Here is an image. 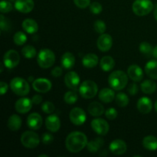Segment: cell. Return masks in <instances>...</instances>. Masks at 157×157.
Segmentation results:
<instances>
[{"mask_svg":"<svg viewBox=\"0 0 157 157\" xmlns=\"http://www.w3.org/2000/svg\"><path fill=\"white\" fill-rule=\"evenodd\" d=\"M87 145V137L82 132H72L66 138L65 147L70 153H79Z\"/></svg>","mask_w":157,"mask_h":157,"instance_id":"6da1fadb","label":"cell"},{"mask_svg":"<svg viewBox=\"0 0 157 157\" xmlns=\"http://www.w3.org/2000/svg\"><path fill=\"white\" fill-rule=\"evenodd\" d=\"M110 87L115 90H123L128 84V75L123 71L117 70L113 71L108 78Z\"/></svg>","mask_w":157,"mask_h":157,"instance_id":"7a4b0ae2","label":"cell"},{"mask_svg":"<svg viewBox=\"0 0 157 157\" xmlns=\"http://www.w3.org/2000/svg\"><path fill=\"white\" fill-rule=\"evenodd\" d=\"M10 87L18 96H26L30 90L29 82L20 77H16L10 81Z\"/></svg>","mask_w":157,"mask_h":157,"instance_id":"3957f363","label":"cell"},{"mask_svg":"<svg viewBox=\"0 0 157 157\" xmlns=\"http://www.w3.org/2000/svg\"><path fill=\"white\" fill-rule=\"evenodd\" d=\"M37 62L41 68H49L55 62V53L50 49H42L38 54Z\"/></svg>","mask_w":157,"mask_h":157,"instance_id":"277c9868","label":"cell"},{"mask_svg":"<svg viewBox=\"0 0 157 157\" xmlns=\"http://www.w3.org/2000/svg\"><path fill=\"white\" fill-rule=\"evenodd\" d=\"M132 9L137 16L148 15L153 9V3L151 0H135L132 6Z\"/></svg>","mask_w":157,"mask_h":157,"instance_id":"5b68a950","label":"cell"},{"mask_svg":"<svg viewBox=\"0 0 157 157\" xmlns=\"http://www.w3.org/2000/svg\"><path fill=\"white\" fill-rule=\"evenodd\" d=\"M98 91V87L96 83L93 81H84L80 85V95L84 99H91L94 98Z\"/></svg>","mask_w":157,"mask_h":157,"instance_id":"8992f818","label":"cell"},{"mask_svg":"<svg viewBox=\"0 0 157 157\" xmlns=\"http://www.w3.org/2000/svg\"><path fill=\"white\" fill-rule=\"evenodd\" d=\"M21 143L26 148H36L40 144L39 136L33 131H25L21 135Z\"/></svg>","mask_w":157,"mask_h":157,"instance_id":"52a82bcc","label":"cell"},{"mask_svg":"<svg viewBox=\"0 0 157 157\" xmlns=\"http://www.w3.org/2000/svg\"><path fill=\"white\" fill-rule=\"evenodd\" d=\"M20 62V56L15 50H9L4 55L3 63L9 69H13L18 65Z\"/></svg>","mask_w":157,"mask_h":157,"instance_id":"ba28073f","label":"cell"},{"mask_svg":"<svg viewBox=\"0 0 157 157\" xmlns=\"http://www.w3.org/2000/svg\"><path fill=\"white\" fill-rule=\"evenodd\" d=\"M91 128L98 135L101 136H105L108 133L109 127L108 123L104 121L102 118H96L91 121Z\"/></svg>","mask_w":157,"mask_h":157,"instance_id":"9c48e42d","label":"cell"},{"mask_svg":"<svg viewBox=\"0 0 157 157\" xmlns=\"http://www.w3.org/2000/svg\"><path fill=\"white\" fill-rule=\"evenodd\" d=\"M71 122L77 126L82 125L87 119V116L83 109L80 107H75L72 109L69 114Z\"/></svg>","mask_w":157,"mask_h":157,"instance_id":"30bf717a","label":"cell"},{"mask_svg":"<svg viewBox=\"0 0 157 157\" xmlns=\"http://www.w3.org/2000/svg\"><path fill=\"white\" fill-rule=\"evenodd\" d=\"M113 45V38L109 34H101L97 41L98 48L101 52H108Z\"/></svg>","mask_w":157,"mask_h":157,"instance_id":"8fae6325","label":"cell"},{"mask_svg":"<svg viewBox=\"0 0 157 157\" xmlns=\"http://www.w3.org/2000/svg\"><path fill=\"white\" fill-rule=\"evenodd\" d=\"M52 82L46 78H38L32 83L34 90L39 93H47L52 89Z\"/></svg>","mask_w":157,"mask_h":157,"instance_id":"7c38bea8","label":"cell"},{"mask_svg":"<svg viewBox=\"0 0 157 157\" xmlns=\"http://www.w3.org/2000/svg\"><path fill=\"white\" fill-rule=\"evenodd\" d=\"M109 149H110V151L113 154L120 156V155H122L126 153L127 150V144L124 140L117 139L110 143V146H109Z\"/></svg>","mask_w":157,"mask_h":157,"instance_id":"4fadbf2b","label":"cell"},{"mask_svg":"<svg viewBox=\"0 0 157 157\" xmlns=\"http://www.w3.org/2000/svg\"><path fill=\"white\" fill-rule=\"evenodd\" d=\"M80 77L76 72L69 71L64 77V83L65 85L71 90H76L80 84Z\"/></svg>","mask_w":157,"mask_h":157,"instance_id":"5bb4252c","label":"cell"},{"mask_svg":"<svg viewBox=\"0 0 157 157\" xmlns=\"http://www.w3.org/2000/svg\"><path fill=\"white\" fill-rule=\"evenodd\" d=\"M32 101L29 98H21L16 101L15 104V110L19 113H26L31 110L32 107Z\"/></svg>","mask_w":157,"mask_h":157,"instance_id":"9a60e30c","label":"cell"},{"mask_svg":"<svg viewBox=\"0 0 157 157\" xmlns=\"http://www.w3.org/2000/svg\"><path fill=\"white\" fill-rule=\"evenodd\" d=\"M128 77L135 82H140L144 78V71L137 64H131L127 68Z\"/></svg>","mask_w":157,"mask_h":157,"instance_id":"2e32d148","label":"cell"},{"mask_svg":"<svg viewBox=\"0 0 157 157\" xmlns=\"http://www.w3.org/2000/svg\"><path fill=\"white\" fill-rule=\"evenodd\" d=\"M46 128L52 133H56L61 127V121L55 114L49 115L45 120Z\"/></svg>","mask_w":157,"mask_h":157,"instance_id":"e0dca14e","label":"cell"},{"mask_svg":"<svg viewBox=\"0 0 157 157\" xmlns=\"http://www.w3.org/2000/svg\"><path fill=\"white\" fill-rule=\"evenodd\" d=\"M42 118L38 113H31L27 118V125L32 130H39L42 126Z\"/></svg>","mask_w":157,"mask_h":157,"instance_id":"ac0fdd59","label":"cell"},{"mask_svg":"<svg viewBox=\"0 0 157 157\" xmlns=\"http://www.w3.org/2000/svg\"><path fill=\"white\" fill-rule=\"evenodd\" d=\"M33 0H16L15 2V8L16 10L21 13H29L34 9Z\"/></svg>","mask_w":157,"mask_h":157,"instance_id":"d6986e66","label":"cell"},{"mask_svg":"<svg viewBox=\"0 0 157 157\" xmlns=\"http://www.w3.org/2000/svg\"><path fill=\"white\" fill-rule=\"evenodd\" d=\"M137 109L143 114H147L153 109V103L149 98L143 97L138 100Z\"/></svg>","mask_w":157,"mask_h":157,"instance_id":"ffe728a7","label":"cell"},{"mask_svg":"<svg viewBox=\"0 0 157 157\" xmlns=\"http://www.w3.org/2000/svg\"><path fill=\"white\" fill-rule=\"evenodd\" d=\"M98 97L102 102L105 103V104H109L115 99L116 95H115V92L113 88L106 87V88H103L102 90H100Z\"/></svg>","mask_w":157,"mask_h":157,"instance_id":"44dd1931","label":"cell"},{"mask_svg":"<svg viewBox=\"0 0 157 157\" xmlns=\"http://www.w3.org/2000/svg\"><path fill=\"white\" fill-rule=\"evenodd\" d=\"M61 64L64 68L71 69L75 64V57L71 52H65L63 54L61 58Z\"/></svg>","mask_w":157,"mask_h":157,"instance_id":"7402d4cb","label":"cell"},{"mask_svg":"<svg viewBox=\"0 0 157 157\" xmlns=\"http://www.w3.org/2000/svg\"><path fill=\"white\" fill-rule=\"evenodd\" d=\"M98 60L99 58L98 55L93 53H89L83 58L82 64L84 67L87 68H93L98 65Z\"/></svg>","mask_w":157,"mask_h":157,"instance_id":"603a6c76","label":"cell"},{"mask_svg":"<svg viewBox=\"0 0 157 157\" xmlns=\"http://www.w3.org/2000/svg\"><path fill=\"white\" fill-rule=\"evenodd\" d=\"M89 113L93 117H100L104 114V106L99 102L94 101L90 103L87 107Z\"/></svg>","mask_w":157,"mask_h":157,"instance_id":"cb8c5ba5","label":"cell"},{"mask_svg":"<svg viewBox=\"0 0 157 157\" xmlns=\"http://www.w3.org/2000/svg\"><path fill=\"white\" fill-rule=\"evenodd\" d=\"M22 29L29 34H35L38 30V25L36 21L32 18H26L23 21Z\"/></svg>","mask_w":157,"mask_h":157,"instance_id":"d4e9b609","label":"cell"},{"mask_svg":"<svg viewBox=\"0 0 157 157\" xmlns=\"http://www.w3.org/2000/svg\"><path fill=\"white\" fill-rule=\"evenodd\" d=\"M7 126L9 130L12 131H17L21 127V117L17 114H12L8 120Z\"/></svg>","mask_w":157,"mask_h":157,"instance_id":"484cf974","label":"cell"},{"mask_svg":"<svg viewBox=\"0 0 157 157\" xmlns=\"http://www.w3.org/2000/svg\"><path fill=\"white\" fill-rule=\"evenodd\" d=\"M143 146L150 151H155L157 150V138L152 135L145 136L143 140Z\"/></svg>","mask_w":157,"mask_h":157,"instance_id":"4316f807","label":"cell"},{"mask_svg":"<svg viewBox=\"0 0 157 157\" xmlns=\"http://www.w3.org/2000/svg\"><path fill=\"white\" fill-rule=\"evenodd\" d=\"M146 74L152 79H157V61L152 60L148 61L145 66Z\"/></svg>","mask_w":157,"mask_h":157,"instance_id":"83f0119b","label":"cell"},{"mask_svg":"<svg viewBox=\"0 0 157 157\" xmlns=\"http://www.w3.org/2000/svg\"><path fill=\"white\" fill-rule=\"evenodd\" d=\"M104 144V140L101 137L96 138L94 140L90 141L89 143H87V150L90 153H98L100 150V149L103 147Z\"/></svg>","mask_w":157,"mask_h":157,"instance_id":"f1b7e54d","label":"cell"},{"mask_svg":"<svg viewBox=\"0 0 157 157\" xmlns=\"http://www.w3.org/2000/svg\"><path fill=\"white\" fill-rule=\"evenodd\" d=\"M100 65H101V69H102L104 71L108 72L114 67L115 61L112 57L104 56L103 57L102 59L101 60Z\"/></svg>","mask_w":157,"mask_h":157,"instance_id":"f546056e","label":"cell"},{"mask_svg":"<svg viewBox=\"0 0 157 157\" xmlns=\"http://www.w3.org/2000/svg\"><path fill=\"white\" fill-rule=\"evenodd\" d=\"M157 86L154 81L151 80H146L141 84V90L144 94H151L156 90Z\"/></svg>","mask_w":157,"mask_h":157,"instance_id":"4dcf8cb0","label":"cell"},{"mask_svg":"<svg viewBox=\"0 0 157 157\" xmlns=\"http://www.w3.org/2000/svg\"><path fill=\"white\" fill-rule=\"evenodd\" d=\"M115 101H116V104L120 107H127L128 105L129 102H130V99H129L128 96L125 93H124V92L118 93L117 94L116 98H115Z\"/></svg>","mask_w":157,"mask_h":157,"instance_id":"1f68e13d","label":"cell"},{"mask_svg":"<svg viewBox=\"0 0 157 157\" xmlns=\"http://www.w3.org/2000/svg\"><path fill=\"white\" fill-rule=\"evenodd\" d=\"M21 53L25 58L28 59H32L36 56L37 51L32 45H26L21 49Z\"/></svg>","mask_w":157,"mask_h":157,"instance_id":"d6a6232c","label":"cell"},{"mask_svg":"<svg viewBox=\"0 0 157 157\" xmlns=\"http://www.w3.org/2000/svg\"><path fill=\"white\" fill-rule=\"evenodd\" d=\"M78 99V96L77 93L74 90H70V91L66 92L64 96V100L65 103L67 104H74L77 102Z\"/></svg>","mask_w":157,"mask_h":157,"instance_id":"836d02e7","label":"cell"},{"mask_svg":"<svg viewBox=\"0 0 157 157\" xmlns=\"http://www.w3.org/2000/svg\"><path fill=\"white\" fill-rule=\"evenodd\" d=\"M13 41L15 44H17V45H23L27 41V36H26V35L24 32H17L14 35Z\"/></svg>","mask_w":157,"mask_h":157,"instance_id":"e575fe53","label":"cell"},{"mask_svg":"<svg viewBox=\"0 0 157 157\" xmlns=\"http://www.w3.org/2000/svg\"><path fill=\"white\" fill-rule=\"evenodd\" d=\"M140 52H141L142 54L146 55H153V46L150 44V43L147 42V41H144V42L141 43L140 44Z\"/></svg>","mask_w":157,"mask_h":157,"instance_id":"d590c367","label":"cell"},{"mask_svg":"<svg viewBox=\"0 0 157 157\" xmlns=\"http://www.w3.org/2000/svg\"><path fill=\"white\" fill-rule=\"evenodd\" d=\"M13 9L12 4L9 1L6 0H2L0 2V12L2 13H8L10 12Z\"/></svg>","mask_w":157,"mask_h":157,"instance_id":"8d00e7d4","label":"cell"},{"mask_svg":"<svg viewBox=\"0 0 157 157\" xmlns=\"http://www.w3.org/2000/svg\"><path fill=\"white\" fill-rule=\"evenodd\" d=\"M55 105L53 104V103L50 102V101H45L41 105V110L47 114H51L55 111Z\"/></svg>","mask_w":157,"mask_h":157,"instance_id":"74e56055","label":"cell"},{"mask_svg":"<svg viewBox=\"0 0 157 157\" xmlns=\"http://www.w3.org/2000/svg\"><path fill=\"white\" fill-rule=\"evenodd\" d=\"M94 30L99 34H104L106 31V24L102 20H97L94 24Z\"/></svg>","mask_w":157,"mask_h":157,"instance_id":"f35d334b","label":"cell"},{"mask_svg":"<svg viewBox=\"0 0 157 157\" xmlns=\"http://www.w3.org/2000/svg\"><path fill=\"white\" fill-rule=\"evenodd\" d=\"M103 10V7L101 4L98 2H94L90 3V11L92 13L95 14V15H98L101 13Z\"/></svg>","mask_w":157,"mask_h":157,"instance_id":"ab89813d","label":"cell"},{"mask_svg":"<svg viewBox=\"0 0 157 157\" xmlns=\"http://www.w3.org/2000/svg\"><path fill=\"white\" fill-rule=\"evenodd\" d=\"M117 110L115 108H113V107L108 108L105 111L106 117L108 120H110V121H113V120L116 119V118L117 117Z\"/></svg>","mask_w":157,"mask_h":157,"instance_id":"60d3db41","label":"cell"},{"mask_svg":"<svg viewBox=\"0 0 157 157\" xmlns=\"http://www.w3.org/2000/svg\"><path fill=\"white\" fill-rule=\"evenodd\" d=\"M54 140V136L50 133H44L41 136V142L44 145H49L52 144Z\"/></svg>","mask_w":157,"mask_h":157,"instance_id":"b9f144b4","label":"cell"},{"mask_svg":"<svg viewBox=\"0 0 157 157\" xmlns=\"http://www.w3.org/2000/svg\"><path fill=\"white\" fill-rule=\"evenodd\" d=\"M73 1L80 9H85L90 5V0H73Z\"/></svg>","mask_w":157,"mask_h":157,"instance_id":"7bdbcfd3","label":"cell"},{"mask_svg":"<svg viewBox=\"0 0 157 157\" xmlns=\"http://www.w3.org/2000/svg\"><path fill=\"white\" fill-rule=\"evenodd\" d=\"M0 18H1V21H0V26H1V30L2 31H7L8 29L10 27V25L9 22H7V19L4 17V15H0Z\"/></svg>","mask_w":157,"mask_h":157,"instance_id":"ee69618b","label":"cell"},{"mask_svg":"<svg viewBox=\"0 0 157 157\" xmlns=\"http://www.w3.org/2000/svg\"><path fill=\"white\" fill-rule=\"evenodd\" d=\"M138 90H139V88H138L137 84H135V83H132L129 85L128 88H127V91L130 94V95L133 96V95L136 94L138 93Z\"/></svg>","mask_w":157,"mask_h":157,"instance_id":"f6af8a7d","label":"cell"},{"mask_svg":"<svg viewBox=\"0 0 157 157\" xmlns=\"http://www.w3.org/2000/svg\"><path fill=\"white\" fill-rule=\"evenodd\" d=\"M62 68L61 67L57 66V67H54L53 70L52 71V75L55 78H59L62 75Z\"/></svg>","mask_w":157,"mask_h":157,"instance_id":"bcb514c9","label":"cell"},{"mask_svg":"<svg viewBox=\"0 0 157 157\" xmlns=\"http://www.w3.org/2000/svg\"><path fill=\"white\" fill-rule=\"evenodd\" d=\"M8 84L4 81L0 82V94L1 95H4L8 91Z\"/></svg>","mask_w":157,"mask_h":157,"instance_id":"7dc6e473","label":"cell"},{"mask_svg":"<svg viewBox=\"0 0 157 157\" xmlns=\"http://www.w3.org/2000/svg\"><path fill=\"white\" fill-rule=\"evenodd\" d=\"M32 103H33L34 104H39L42 102L43 98L40 94L34 95L33 98H32Z\"/></svg>","mask_w":157,"mask_h":157,"instance_id":"c3c4849f","label":"cell"},{"mask_svg":"<svg viewBox=\"0 0 157 157\" xmlns=\"http://www.w3.org/2000/svg\"><path fill=\"white\" fill-rule=\"evenodd\" d=\"M153 55L156 59H157V45L153 48Z\"/></svg>","mask_w":157,"mask_h":157,"instance_id":"681fc988","label":"cell"},{"mask_svg":"<svg viewBox=\"0 0 157 157\" xmlns=\"http://www.w3.org/2000/svg\"><path fill=\"white\" fill-rule=\"evenodd\" d=\"M153 15H154L155 19H156V21H157V9H156V10L154 11V13H153Z\"/></svg>","mask_w":157,"mask_h":157,"instance_id":"f907efd6","label":"cell"},{"mask_svg":"<svg viewBox=\"0 0 157 157\" xmlns=\"http://www.w3.org/2000/svg\"><path fill=\"white\" fill-rule=\"evenodd\" d=\"M154 107H155V110H156V111L157 112V101L155 102V104H154Z\"/></svg>","mask_w":157,"mask_h":157,"instance_id":"816d5d0a","label":"cell"},{"mask_svg":"<svg viewBox=\"0 0 157 157\" xmlns=\"http://www.w3.org/2000/svg\"><path fill=\"white\" fill-rule=\"evenodd\" d=\"M42 156H44V157H48V155H44V154H41V155H40L39 156V157H42Z\"/></svg>","mask_w":157,"mask_h":157,"instance_id":"f5cc1de1","label":"cell"},{"mask_svg":"<svg viewBox=\"0 0 157 157\" xmlns=\"http://www.w3.org/2000/svg\"><path fill=\"white\" fill-rule=\"evenodd\" d=\"M10 1H14V0H10Z\"/></svg>","mask_w":157,"mask_h":157,"instance_id":"db71d44e","label":"cell"}]
</instances>
